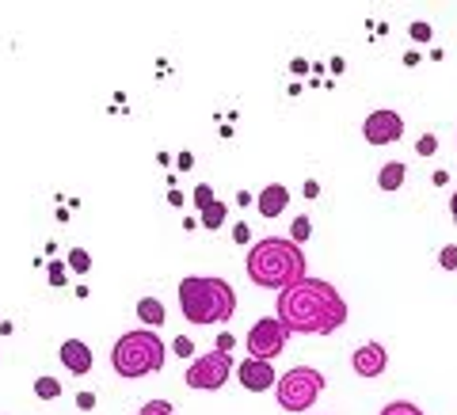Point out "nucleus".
<instances>
[{
    "label": "nucleus",
    "instance_id": "1",
    "mask_svg": "<svg viewBox=\"0 0 457 415\" xmlns=\"http://www.w3.org/2000/svg\"><path fill=\"white\" fill-rule=\"evenodd\" d=\"M278 320L290 328V336H332L336 328L347 324V302L332 282L305 275L302 282L278 294Z\"/></svg>",
    "mask_w": 457,
    "mask_h": 415
},
{
    "label": "nucleus",
    "instance_id": "2",
    "mask_svg": "<svg viewBox=\"0 0 457 415\" xmlns=\"http://www.w3.org/2000/svg\"><path fill=\"white\" fill-rule=\"evenodd\" d=\"M248 278L255 286H263V290H290L294 282H302L309 270H305V255L302 248L294 245V240H286V237H263V240H255L252 252H248Z\"/></svg>",
    "mask_w": 457,
    "mask_h": 415
},
{
    "label": "nucleus",
    "instance_id": "3",
    "mask_svg": "<svg viewBox=\"0 0 457 415\" xmlns=\"http://www.w3.org/2000/svg\"><path fill=\"white\" fill-rule=\"evenodd\" d=\"M179 312L198 328L228 324L237 312V294L225 278L213 275H187L179 282Z\"/></svg>",
    "mask_w": 457,
    "mask_h": 415
},
{
    "label": "nucleus",
    "instance_id": "4",
    "mask_svg": "<svg viewBox=\"0 0 457 415\" xmlns=\"http://www.w3.org/2000/svg\"><path fill=\"white\" fill-rule=\"evenodd\" d=\"M164 339L153 332V328H134V332H122L119 339H114V347H111V366H114V374L119 378H149L156 374V369L164 366Z\"/></svg>",
    "mask_w": 457,
    "mask_h": 415
},
{
    "label": "nucleus",
    "instance_id": "5",
    "mask_svg": "<svg viewBox=\"0 0 457 415\" xmlns=\"http://www.w3.org/2000/svg\"><path fill=\"white\" fill-rule=\"evenodd\" d=\"M324 393V374L312 366H294L286 369L275 385V396H278V408L282 411H305L320 400Z\"/></svg>",
    "mask_w": 457,
    "mask_h": 415
},
{
    "label": "nucleus",
    "instance_id": "6",
    "mask_svg": "<svg viewBox=\"0 0 457 415\" xmlns=\"http://www.w3.org/2000/svg\"><path fill=\"white\" fill-rule=\"evenodd\" d=\"M286 343H290V328H286L278 317H263L248 328L245 336V351L248 359H260V362H275L278 354L286 351Z\"/></svg>",
    "mask_w": 457,
    "mask_h": 415
},
{
    "label": "nucleus",
    "instance_id": "7",
    "mask_svg": "<svg viewBox=\"0 0 457 415\" xmlns=\"http://www.w3.org/2000/svg\"><path fill=\"white\" fill-rule=\"evenodd\" d=\"M228 374H233V354H225V351H206V354H198V359H191L183 381H187V389L213 393V389H221V385L228 381Z\"/></svg>",
    "mask_w": 457,
    "mask_h": 415
},
{
    "label": "nucleus",
    "instance_id": "8",
    "mask_svg": "<svg viewBox=\"0 0 457 415\" xmlns=\"http://www.w3.org/2000/svg\"><path fill=\"white\" fill-rule=\"evenodd\" d=\"M362 137L370 141V145H393V141L404 137V119L389 107L370 111L366 122H362Z\"/></svg>",
    "mask_w": 457,
    "mask_h": 415
},
{
    "label": "nucleus",
    "instance_id": "9",
    "mask_svg": "<svg viewBox=\"0 0 457 415\" xmlns=\"http://www.w3.org/2000/svg\"><path fill=\"white\" fill-rule=\"evenodd\" d=\"M237 381L245 385L248 393H267L275 389V362H260V359H245L237 366Z\"/></svg>",
    "mask_w": 457,
    "mask_h": 415
},
{
    "label": "nucleus",
    "instance_id": "10",
    "mask_svg": "<svg viewBox=\"0 0 457 415\" xmlns=\"http://www.w3.org/2000/svg\"><path fill=\"white\" fill-rule=\"evenodd\" d=\"M385 366H389V351H385L381 343H362V347H354V354H351V369L359 378H381Z\"/></svg>",
    "mask_w": 457,
    "mask_h": 415
},
{
    "label": "nucleus",
    "instance_id": "11",
    "mask_svg": "<svg viewBox=\"0 0 457 415\" xmlns=\"http://www.w3.org/2000/svg\"><path fill=\"white\" fill-rule=\"evenodd\" d=\"M57 354H62V366H65L73 378L92 374V362H96V359H92V347H88L84 339H65V343H62V351H57Z\"/></svg>",
    "mask_w": 457,
    "mask_h": 415
},
{
    "label": "nucleus",
    "instance_id": "12",
    "mask_svg": "<svg viewBox=\"0 0 457 415\" xmlns=\"http://www.w3.org/2000/svg\"><path fill=\"white\" fill-rule=\"evenodd\" d=\"M255 206H260V213L270 221V218H278V213L290 206V191H286L282 183H267V187L255 195Z\"/></svg>",
    "mask_w": 457,
    "mask_h": 415
},
{
    "label": "nucleus",
    "instance_id": "13",
    "mask_svg": "<svg viewBox=\"0 0 457 415\" xmlns=\"http://www.w3.org/2000/svg\"><path fill=\"white\" fill-rule=\"evenodd\" d=\"M404 176H408V168L400 161H389V164H381V171H378V187L385 195H396L400 187H404Z\"/></svg>",
    "mask_w": 457,
    "mask_h": 415
},
{
    "label": "nucleus",
    "instance_id": "14",
    "mask_svg": "<svg viewBox=\"0 0 457 415\" xmlns=\"http://www.w3.org/2000/svg\"><path fill=\"white\" fill-rule=\"evenodd\" d=\"M137 320L156 332V328L168 320V317H164V302H161V297H141V302H137Z\"/></svg>",
    "mask_w": 457,
    "mask_h": 415
},
{
    "label": "nucleus",
    "instance_id": "15",
    "mask_svg": "<svg viewBox=\"0 0 457 415\" xmlns=\"http://www.w3.org/2000/svg\"><path fill=\"white\" fill-rule=\"evenodd\" d=\"M225 218H228V206H225V203H213V206H206V210H203V228H210V233H218V228L225 225Z\"/></svg>",
    "mask_w": 457,
    "mask_h": 415
},
{
    "label": "nucleus",
    "instance_id": "16",
    "mask_svg": "<svg viewBox=\"0 0 457 415\" xmlns=\"http://www.w3.org/2000/svg\"><path fill=\"white\" fill-rule=\"evenodd\" d=\"M35 396L38 400H57V396H62V381H57V378H38L35 381Z\"/></svg>",
    "mask_w": 457,
    "mask_h": 415
},
{
    "label": "nucleus",
    "instance_id": "17",
    "mask_svg": "<svg viewBox=\"0 0 457 415\" xmlns=\"http://www.w3.org/2000/svg\"><path fill=\"white\" fill-rule=\"evenodd\" d=\"M69 270H77V275H88V270H92V255L84 252V248H73V252H69Z\"/></svg>",
    "mask_w": 457,
    "mask_h": 415
},
{
    "label": "nucleus",
    "instance_id": "18",
    "mask_svg": "<svg viewBox=\"0 0 457 415\" xmlns=\"http://www.w3.org/2000/svg\"><path fill=\"white\" fill-rule=\"evenodd\" d=\"M309 233H312V221L305 218V213H302V218H294V225H290V240H294V245L309 240Z\"/></svg>",
    "mask_w": 457,
    "mask_h": 415
},
{
    "label": "nucleus",
    "instance_id": "19",
    "mask_svg": "<svg viewBox=\"0 0 457 415\" xmlns=\"http://www.w3.org/2000/svg\"><path fill=\"white\" fill-rule=\"evenodd\" d=\"M381 415H423L416 404H408V400H393V404H385Z\"/></svg>",
    "mask_w": 457,
    "mask_h": 415
},
{
    "label": "nucleus",
    "instance_id": "20",
    "mask_svg": "<svg viewBox=\"0 0 457 415\" xmlns=\"http://www.w3.org/2000/svg\"><path fill=\"white\" fill-rule=\"evenodd\" d=\"M213 203H218V198H213V187H210V183H198V187H195V206L206 210V206H213Z\"/></svg>",
    "mask_w": 457,
    "mask_h": 415
},
{
    "label": "nucleus",
    "instance_id": "21",
    "mask_svg": "<svg viewBox=\"0 0 457 415\" xmlns=\"http://www.w3.org/2000/svg\"><path fill=\"white\" fill-rule=\"evenodd\" d=\"M137 415H171V404H168V400H145Z\"/></svg>",
    "mask_w": 457,
    "mask_h": 415
},
{
    "label": "nucleus",
    "instance_id": "22",
    "mask_svg": "<svg viewBox=\"0 0 457 415\" xmlns=\"http://www.w3.org/2000/svg\"><path fill=\"white\" fill-rule=\"evenodd\" d=\"M438 263H442V270H457V245H446L438 252Z\"/></svg>",
    "mask_w": 457,
    "mask_h": 415
},
{
    "label": "nucleus",
    "instance_id": "23",
    "mask_svg": "<svg viewBox=\"0 0 457 415\" xmlns=\"http://www.w3.org/2000/svg\"><path fill=\"white\" fill-rule=\"evenodd\" d=\"M65 275H69L65 263H57V260L46 267V278H50V286H65Z\"/></svg>",
    "mask_w": 457,
    "mask_h": 415
},
{
    "label": "nucleus",
    "instance_id": "24",
    "mask_svg": "<svg viewBox=\"0 0 457 415\" xmlns=\"http://www.w3.org/2000/svg\"><path fill=\"white\" fill-rule=\"evenodd\" d=\"M171 351H176L179 359H195V343H191L187 336H179L176 343H171Z\"/></svg>",
    "mask_w": 457,
    "mask_h": 415
},
{
    "label": "nucleus",
    "instance_id": "25",
    "mask_svg": "<svg viewBox=\"0 0 457 415\" xmlns=\"http://www.w3.org/2000/svg\"><path fill=\"white\" fill-rule=\"evenodd\" d=\"M416 153H420V156H431V153H438V137H431V134L420 137V141H416Z\"/></svg>",
    "mask_w": 457,
    "mask_h": 415
},
{
    "label": "nucleus",
    "instance_id": "26",
    "mask_svg": "<svg viewBox=\"0 0 457 415\" xmlns=\"http://www.w3.org/2000/svg\"><path fill=\"white\" fill-rule=\"evenodd\" d=\"M408 35L416 38V42H431V23H411Z\"/></svg>",
    "mask_w": 457,
    "mask_h": 415
},
{
    "label": "nucleus",
    "instance_id": "27",
    "mask_svg": "<svg viewBox=\"0 0 457 415\" xmlns=\"http://www.w3.org/2000/svg\"><path fill=\"white\" fill-rule=\"evenodd\" d=\"M77 408L80 411H92L96 408V393H77Z\"/></svg>",
    "mask_w": 457,
    "mask_h": 415
},
{
    "label": "nucleus",
    "instance_id": "28",
    "mask_svg": "<svg viewBox=\"0 0 457 415\" xmlns=\"http://www.w3.org/2000/svg\"><path fill=\"white\" fill-rule=\"evenodd\" d=\"M233 347H237V339H233V336H228V332H221V336H218V351H225V354H228V351H233Z\"/></svg>",
    "mask_w": 457,
    "mask_h": 415
},
{
    "label": "nucleus",
    "instance_id": "29",
    "mask_svg": "<svg viewBox=\"0 0 457 415\" xmlns=\"http://www.w3.org/2000/svg\"><path fill=\"white\" fill-rule=\"evenodd\" d=\"M233 240H237V245H245V240H248V225H245V221L233 228Z\"/></svg>",
    "mask_w": 457,
    "mask_h": 415
},
{
    "label": "nucleus",
    "instance_id": "30",
    "mask_svg": "<svg viewBox=\"0 0 457 415\" xmlns=\"http://www.w3.org/2000/svg\"><path fill=\"white\" fill-rule=\"evenodd\" d=\"M317 191H320L317 179H309V183H305V198H317Z\"/></svg>",
    "mask_w": 457,
    "mask_h": 415
},
{
    "label": "nucleus",
    "instance_id": "31",
    "mask_svg": "<svg viewBox=\"0 0 457 415\" xmlns=\"http://www.w3.org/2000/svg\"><path fill=\"white\" fill-rule=\"evenodd\" d=\"M450 213H453V221H457V191L450 195Z\"/></svg>",
    "mask_w": 457,
    "mask_h": 415
}]
</instances>
